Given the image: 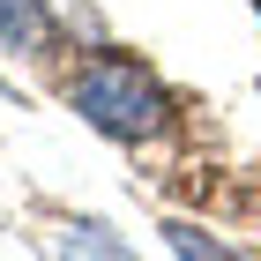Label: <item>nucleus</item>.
Wrapping results in <instances>:
<instances>
[{
	"label": "nucleus",
	"instance_id": "7ed1b4c3",
	"mask_svg": "<svg viewBox=\"0 0 261 261\" xmlns=\"http://www.w3.org/2000/svg\"><path fill=\"white\" fill-rule=\"evenodd\" d=\"M60 261H135V254H127L105 224H75V239L60 246Z\"/></svg>",
	"mask_w": 261,
	"mask_h": 261
},
{
	"label": "nucleus",
	"instance_id": "20e7f679",
	"mask_svg": "<svg viewBox=\"0 0 261 261\" xmlns=\"http://www.w3.org/2000/svg\"><path fill=\"white\" fill-rule=\"evenodd\" d=\"M164 231H172V254H179V261H231L217 239H201L194 224H164Z\"/></svg>",
	"mask_w": 261,
	"mask_h": 261
},
{
	"label": "nucleus",
	"instance_id": "f03ea898",
	"mask_svg": "<svg viewBox=\"0 0 261 261\" xmlns=\"http://www.w3.org/2000/svg\"><path fill=\"white\" fill-rule=\"evenodd\" d=\"M45 45H53L45 0H0V53H30V60H38Z\"/></svg>",
	"mask_w": 261,
	"mask_h": 261
},
{
	"label": "nucleus",
	"instance_id": "f257e3e1",
	"mask_svg": "<svg viewBox=\"0 0 261 261\" xmlns=\"http://www.w3.org/2000/svg\"><path fill=\"white\" fill-rule=\"evenodd\" d=\"M67 105H75L97 135H112V142H142V135H157L164 112H172V105H164V90L149 82V67L120 60V53L82 60V75L67 82Z\"/></svg>",
	"mask_w": 261,
	"mask_h": 261
}]
</instances>
